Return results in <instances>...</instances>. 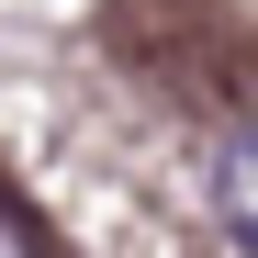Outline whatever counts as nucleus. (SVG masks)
Here are the masks:
<instances>
[{"label": "nucleus", "mask_w": 258, "mask_h": 258, "mask_svg": "<svg viewBox=\"0 0 258 258\" xmlns=\"http://www.w3.org/2000/svg\"><path fill=\"white\" fill-rule=\"evenodd\" d=\"M213 213H225V236H236V247H258V123L213 157Z\"/></svg>", "instance_id": "f257e3e1"}, {"label": "nucleus", "mask_w": 258, "mask_h": 258, "mask_svg": "<svg viewBox=\"0 0 258 258\" xmlns=\"http://www.w3.org/2000/svg\"><path fill=\"white\" fill-rule=\"evenodd\" d=\"M0 258H45V236H34V213L0 191Z\"/></svg>", "instance_id": "f03ea898"}]
</instances>
